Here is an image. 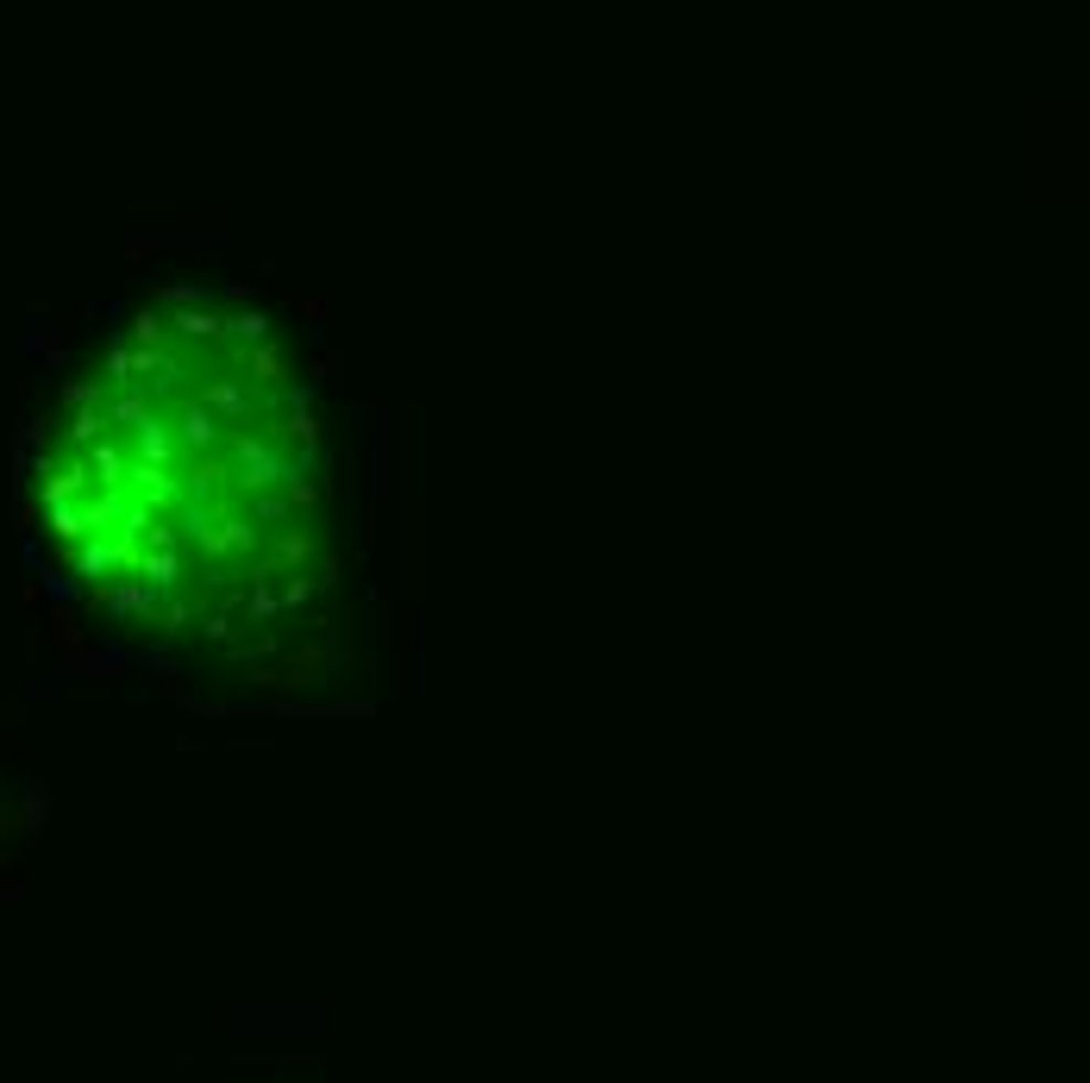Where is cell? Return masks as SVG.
I'll use <instances>...</instances> for the list:
<instances>
[{"instance_id":"6da1fadb","label":"cell","mask_w":1090,"mask_h":1083,"mask_svg":"<svg viewBox=\"0 0 1090 1083\" xmlns=\"http://www.w3.org/2000/svg\"><path fill=\"white\" fill-rule=\"evenodd\" d=\"M32 533L88 614L157 652L257 683L339 652L320 395L245 294H151L100 339L39 426Z\"/></svg>"}]
</instances>
